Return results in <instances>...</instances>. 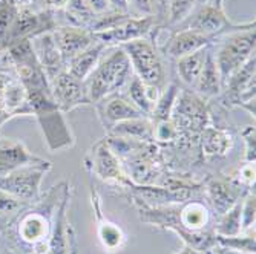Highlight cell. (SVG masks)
<instances>
[{"instance_id":"6da1fadb","label":"cell","mask_w":256,"mask_h":254,"mask_svg":"<svg viewBox=\"0 0 256 254\" xmlns=\"http://www.w3.org/2000/svg\"><path fill=\"white\" fill-rule=\"evenodd\" d=\"M68 187V181H60L37 202L25 207L2 228V244L17 254H50L54 215Z\"/></svg>"},{"instance_id":"7a4b0ae2","label":"cell","mask_w":256,"mask_h":254,"mask_svg":"<svg viewBox=\"0 0 256 254\" xmlns=\"http://www.w3.org/2000/svg\"><path fill=\"white\" fill-rule=\"evenodd\" d=\"M28 100L32 109V117H36L43 141L51 153L69 150L76 146V135L69 127L64 113L56 104L51 87H34L26 89Z\"/></svg>"},{"instance_id":"3957f363","label":"cell","mask_w":256,"mask_h":254,"mask_svg":"<svg viewBox=\"0 0 256 254\" xmlns=\"http://www.w3.org/2000/svg\"><path fill=\"white\" fill-rule=\"evenodd\" d=\"M134 71L126 52L120 46H114L108 55H103L90 75L83 81L90 104H97L110 95H117L128 87Z\"/></svg>"},{"instance_id":"277c9868","label":"cell","mask_w":256,"mask_h":254,"mask_svg":"<svg viewBox=\"0 0 256 254\" xmlns=\"http://www.w3.org/2000/svg\"><path fill=\"white\" fill-rule=\"evenodd\" d=\"M216 40H220L218 46L216 49H214L212 44V51L224 84L226 80L236 69H240L244 63H247L254 55V46H256L254 20L248 21L244 28L227 32L218 37Z\"/></svg>"},{"instance_id":"5b68a950","label":"cell","mask_w":256,"mask_h":254,"mask_svg":"<svg viewBox=\"0 0 256 254\" xmlns=\"http://www.w3.org/2000/svg\"><path fill=\"white\" fill-rule=\"evenodd\" d=\"M149 37L124 43L120 48L126 52L130 61L134 75L142 80L146 86L161 92L168 84L166 64L156 43Z\"/></svg>"},{"instance_id":"8992f818","label":"cell","mask_w":256,"mask_h":254,"mask_svg":"<svg viewBox=\"0 0 256 254\" xmlns=\"http://www.w3.org/2000/svg\"><path fill=\"white\" fill-rule=\"evenodd\" d=\"M254 94H256V57L232 74L222 84L221 103L232 109L241 107L254 120Z\"/></svg>"},{"instance_id":"52a82bcc","label":"cell","mask_w":256,"mask_h":254,"mask_svg":"<svg viewBox=\"0 0 256 254\" xmlns=\"http://www.w3.org/2000/svg\"><path fill=\"white\" fill-rule=\"evenodd\" d=\"M247 25H235L227 17L224 9V0H212V2H202L198 5L194 12L178 26V29H194L202 34L214 37L215 40L227 32L241 29Z\"/></svg>"},{"instance_id":"ba28073f","label":"cell","mask_w":256,"mask_h":254,"mask_svg":"<svg viewBox=\"0 0 256 254\" xmlns=\"http://www.w3.org/2000/svg\"><path fill=\"white\" fill-rule=\"evenodd\" d=\"M170 120L175 123L180 133L189 136L200 135L210 123L206 100L196 95L192 89L181 87Z\"/></svg>"},{"instance_id":"9c48e42d","label":"cell","mask_w":256,"mask_h":254,"mask_svg":"<svg viewBox=\"0 0 256 254\" xmlns=\"http://www.w3.org/2000/svg\"><path fill=\"white\" fill-rule=\"evenodd\" d=\"M51 169L52 163H48L43 166L18 167L6 175H0V190L11 193L26 204H34L43 195L42 182Z\"/></svg>"},{"instance_id":"30bf717a","label":"cell","mask_w":256,"mask_h":254,"mask_svg":"<svg viewBox=\"0 0 256 254\" xmlns=\"http://www.w3.org/2000/svg\"><path fill=\"white\" fill-rule=\"evenodd\" d=\"M84 169L104 182H112L123 189H130L132 181L123 169L122 159L112 152L106 138L90 147L84 158Z\"/></svg>"},{"instance_id":"8fae6325","label":"cell","mask_w":256,"mask_h":254,"mask_svg":"<svg viewBox=\"0 0 256 254\" xmlns=\"http://www.w3.org/2000/svg\"><path fill=\"white\" fill-rule=\"evenodd\" d=\"M58 26L56 12L50 9H36V8H22L17 9L16 18L10 31L6 32L8 44L20 38H32L38 34L52 32Z\"/></svg>"},{"instance_id":"7c38bea8","label":"cell","mask_w":256,"mask_h":254,"mask_svg":"<svg viewBox=\"0 0 256 254\" xmlns=\"http://www.w3.org/2000/svg\"><path fill=\"white\" fill-rule=\"evenodd\" d=\"M71 199L72 189L69 186L54 215L50 238V254H77V236L71 222H69Z\"/></svg>"},{"instance_id":"4fadbf2b","label":"cell","mask_w":256,"mask_h":254,"mask_svg":"<svg viewBox=\"0 0 256 254\" xmlns=\"http://www.w3.org/2000/svg\"><path fill=\"white\" fill-rule=\"evenodd\" d=\"M202 187L207 205L210 207L212 213L216 218L227 213L248 192L247 189L241 187L235 179H224L220 176L208 178Z\"/></svg>"},{"instance_id":"5bb4252c","label":"cell","mask_w":256,"mask_h":254,"mask_svg":"<svg viewBox=\"0 0 256 254\" xmlns=\"http://www.w3.org/2000/svg\"><path fill=\"white\" fill-rule=\"evenodd\" d=\"M156 17H129L115 28L94 34L96 38L106 48L122 46L124 43L149 37L156 29Z\"/></svg>"},{"instance_id":"9a60e30c","label":"cell","mask_w":256,"mask_h":254,"mask_svg":"<svg viewBox=\"0 0 256 254\" xmlns=\"http://www.w3.org/2000/svg\"><path fill=\"white\" fill-rule=\"evenodd\" d=\"M50 87L56 104L63 113L90 104L86 95L84 83L72 77L66 69L50 81Z\"/></svg>"},{"instance_id":"2e32d148","label":"cell","mask_w":256,"mask_h":254,"mask_svg":"<svg viewBox=\"0 0 256 254\" xmlns=\"http://www.w3.org/2000/svg\"><path fill=\"white\" fill-rule=\"evenodd\" d=\"M89 192H90V205H92V210H94V215L97 219V233H98V241H100L102 247L108 253L122 251L128 242V236L124 233V230L117 222L108 219L103 215L100 193L94 187L92 182L89 186Z\"/></svg>"},{"instance_id":"e0dca14e","label":"cell","mask_w":256,"mask_h":254,"mask_svg":"<svg viewBox=\"0 0 256 254\" xmlns=\"http://www.w3.org/2000/svg\"><path fill=\"white\" fill-rule=\"evenodd\" d=\"M215 38L194 29H178L175 31L161 48V54L170 60H178L184 55L196 52L207 46L215 44Z\"/></svg>"},{"instance_id":"ac0fdd59","label":"cell","mask_w":256,"mask_h":254,"mask_svg":"<svg viewBox=\"0 0 256 254\" xmlns=\"http://www.w3.org/2000/svg\"><path fill=\"white\" fill-rule=\"evenodd\" d=\"M52 37L62 54L64 66L69 60L74 58L77 54H80L82 51H84L90 44H94L97 41L96 35L89 29L71 26V25H58L52 31Z\"/></svg>"},{"instance_id":"d6986e66","label":"cell","mask_w":256,"mask_h":254,"mask_svg":"<svg viewBox=\"0 0 256 254\" xmlns=\"http://www.w3.org/2000/svg\"><path fill=\"white\" fill-rule=\"evenodd\" d=\"M51 161L36 156L22 141L0 136V175H6L18 167L43 166Z\"/></svg>"},{"instance_id":"ffe728a7","label":"cell","mask_w":256,"mask_h":254,"mask_svg":"<svg viewBox=\"0 0 256 254\" xmlns=\"http://www.w3.org/2000/svg\"><path fill=\"white\" fill-rule=\"evenodd\" d=\"M30 40H31L34 55H36L38 64L42 66L48 81H51L62 71H64L66 66H64L62 54H60L57 44H56L52 32L38 34V35H36V37H32Z\"/></svg>"},{"instance_id":"44dd1931","label":"cell","mask_w":256,"mask_h":254,"mask_svg":"<svg viewBox=\"0 0 256 254\" xmlns=\"http://www.w3.org/2000/svg\"><path fill=\"white\" fill-rule=\"evenodd\" d=\"M96 109L106 132L112 126L118 124L122 121L144 117V115L129 101V98L124 94H117V95H110L104 98L103 101L96 104Z\"/></svg>"},{"instance_id":"7402d4cb","label":"cell","mask_w":256,"mask_h":254,"mask_svg":"<svg viewBox=\"0 0 256 254\" xmlns=\"http://www.w3.org/2000/svg\"><path fill=\"white\" fill-rule=\"evenodd\" d=\"M212 210L204 201L200 199H188L178 204V224L172 225L169 232L175 228L189 230V232H204L210 230L212 222Z\"/></svg>"},{"instance_id":"603a6c76","label":"cell","mask_w":256,"mask_h":254,"mask_svg":"<svg viewBox=\"0 0 256 254\" xmlns=\"http://www.w3.org/2000/svg\"><path fill=\"white\" fill-rule=\"evenodd\" d=\"M192 90L206 101L221 95L222 80H221V75L218 71V66L215 63L212 46H210V51H208V54H207L206 63L202 66V71H201L195 86L192 87Z\"/></svg>"},{"instance_id":"cb8c5ba5","label":"cell","mask_w":256,"mask_h":254,"mask_svg":"<svg viewBox=\"0 0 256 254\" xmlns=\"http://www.w3.org/2000/svg\"><path fill=\"white\" fill-rule=\"evenodd\" d=\"M234 136L226 129L207 126L200 133L201 152L206 158H224L234 147Z\"/></svg>"},{"instance_id":"d4e9b609","label":"cell","mask_w":256,"mask_h":254,"mask_svg":"<svg viewBox=\"0 0 256 254\" xmlns=\"http://www.w3.org/2000/svg\"><path fill=\"white\" fill-rule=\"evenodd\" d=\"M106 49H108L106 46L97 40L94 44H90L89 48H86L84 51L77 54L74 58L69 60L66 63V71L71 74L72 77H76L77 80L84 81L90 75V72L96 69V66L98 64L100 58L104 55L103 52Z\"/></svg>"},{"instance_id":"484cf974","label":"cell","mask_w":256,"mask_h":254,"mask_svg":"<svg viewBox=\"0 0 256 254\" xmlns=\"http://www.w3.org/2000/svg\"><path fill=\"white\" fill-rule=\"evenodd\" d=\"M152 133H154V123L148 117L122 121L108 130V136L123 138V140H132L140 143L152 141Z\"/></svg>"},{"instance_id":"4316f807","label":"cell","mask_w":256,"mask_h":254,"mask_svg":"<svg viewBox=\"0 0 256 254\" xmlns=\"http://www.w3.org/2000/svg\"><path fill=\"white\" fill-rule=\"evenodd\" d=\"M208 51H210V46L175 60L176 75L182 84L188 86V89H192L195 86V83L202 71V66L206 63Z\"/></svg>"},{"instance_id":"83f0119b","label":"cell","mask_w":256,"mask_h":254,"mask_svg":"<svg viewBox=\"0 0 256 254\" xmlns=\"http://www.w3.org/2000/svg\"><path fill=\"white\" fill-rule=\"evenodd\" d=\"M126 92V97L129 98V101L142 112L144 117H150L152 113V109H154V104L160 95V90L154 89V87H149L146 86L142 80L136 78L135 75L130 78L128 87L124 89Z\"/></svg>"},{"instance_id":"f1b7e54d","label":"cell","mask_w":256,"mask_h":254,"mask_svg":"<svg viewBox=\"0 0 256 254\" xmlns=\"http://www.w3.org/2000/svg\"><path fill=\"white\" fill-rule=\"evenodd\" d=\"M180 84L175 81H170L166 84V87L160 92V95L154 104L152 113H150V121L152 123H160V121H166L170 120L172 117V110L175 106V101L180 94Z\"/></svg>"},{"instance_id":"f546056e","label":"cell","mask_w":256,"mask_h":254,"mask_svg":"<svg viewBox=\"0 0 256 254\" xmlns=\"http://www.w3.org/2000/svg\"><path fill=\"white\" fill-rule=\"evenodd\" d=\"M200 0H169L166 12H164V20L166 25L170 28H176L184 20L188 18L194 9L198 6Z\"/></svg>"},{"instance_id":"4dcf8cb0","label":"cell","mask_w":256,"mask_h":254,"mask_svg":"<svg viewBox=\"0 0 256 254\" xmlns=\"http://www.w3.org/2000/svg\"><path fill=\"white\" fill-rule=\"evenodd\" d=\"M214 232L216 236H236L242 233L241 227V201L235 204L232 209L218 218L214 225Z\"/></svg>"},{"instance_id":"1f68e13d","label":"cell","mask_w":256,"mask_h":254,"mask_svg":"<svg viewBox=\"0 0 256 254\" xmlns=\"http://www.w3.org/2000/svg\"><path fill=\"white\" fill-rule=\"evenodd\" d=\"M216 245L222 247V248H227V250H235V251L256 254L254 232L241 233V235H236V236H216Z\"/></svg>"},{"instance_id":"d6a6232c","label":"cell","mask_w":256,"mask_h":254,"mask_svg":"<svg viewBox=\"0 0 256 254\" xmlns=\"http://www.w3.org/2000/svg\"><path fill=\"white\" fill-rule=\"evenodd\" d=\"M28 205L30 204L20 201L18 198L12 196L11 193H8L5 190H0V221L6 225Z\"/></svg>"},{"instance_id":"836d02e7","label":"cell","mask_w":256,"mask_h":254,"mask_svg":"<svg viewBox=\"0 0 256 254\" xmlns=\"http://www.w3.org/2000/svg\"><path fill=\"white\" fill-rule=\"evenodd\" d=\"M254 224H256V195H254V189H252L241 199L242 233L254 232Z\"/></svg>"},{"instance_id":"e575fe53","label":"cell","mask_w":256,"mask_h":254,"mask_svg":"<svg viewBox=\"0 0 256 254\" xmlns=\"http://www.w3.org/2000/svg\"><path fill=\"white\" fill-rule=\"evenodd\" d=\"M180 136H181V133L172 120L154 123L152 141H156L161 144H172L174 141L180 140Z\"/></svg>"},{"instance_id":"d590c367","label":"cell","mask_w":256,"mask_h":254,"mask_svg":"<svg viewBox=\"0 0 256 254\" xmlns=\"http://www.w3.org/2000/svg\"><path fill=\"white\" fill-rule=\"evenodd\" d=\"M241 138L244 143V163L256 161V129L254 126H247L241 130Z\"/></svg>"},{"instance_id":"8d00e7d4","label":"cell","mask_w":256,"mask_h":254,"mask_svg":"<svg viewBox=\"0 0 256 254\" xmlns=\"http://www.w3.org/2000/svg\"><path fill=\"white\" fill-rule=\"evenodd\" d=\"M128 8L132 17H156L155 0H128Z\"/></svg>"},{"instance_id":"74e56055","label":"cell","mask_w":256,"mask_h":254,"mask_svg":"<svg viewBox=\"0 0 256 254\" xmlns=\"http://www.w3.org/2000/svg\"><path fill=\"white\" fill-rule=\"evenodd\" d=\"M235 181L241 187L252 190L254 187V163H242V166L238 169Z\"/></svg>"},{"instance_id":"f35d334b","label":"cell","mask_w":256,"mask_h":254,"mask_svg":"<svg viewBox=\"0 0 256 254\" xmlns=\"http://www.w3.org/2000/svg\"><path fill=\"white\" fill-rule=\"evenodd\" d=\"M86 3L94 15H102L108 11H112L108 0H86Z\"/></svg>"},{"instance_id":"ab89813d","label":"cell","mask_w":256,"mask_h":254,"mask_svg":"<svg viewBox=\"0 0 256 254\" xmlns=\"http://www.w3.org/2000/svg\"><path fill=\"white\" fill-rule=\"evenodd\" d=\"M109 6L112 11H117L122 14H129V8H128V0H108Z\"/></svg>"},{"instance_id":"60d3db41","label":"cell","mask_w":256,"mask_h":254,"mask_svg":"<svg viewBox=\"0 0 256 254\" xmlns=\"http://www.w3.org/2000/svg\"><path fill=\"white\" fill-rule=\"evenodd\" d=\"M168 2H169V0H155V3H156V20L158 18H164Z\"/></svg>"},{"instance_id":"b9f144b4","label":"cell","mask_w":256,"mask_h":254,"mask_svg":"<svg viewBox=\"0 0 256 254\" xmlns=\"http://www.w3.org/2000/svg\"><path fill=\"white\" fill-rule=\"evenodd\" d=\"M36 2H37V0H11V3H12L17 9H22V8H32Z\"/></svg>"},{"instance_id":"7bdbcfd3","label":"cell","mask_w":256,"mask_h":254,"mask_svg":"<svg viewBox=\"0 0 256 254\" xmlns=\"http://www.w3.org/2000/svg\"><path fill=\"white\" fill-rule=\"evenodd\" d=\"M210 251L214 254H250V253H242V251H235V250H227V248H222L218 245H215Z\"/></svg>"},{"instance_id":"ee69618b","label":"cell","mask_w":256,"mask_h":254,"mask_svg":"<svg viewBox=\"0 0 256 254\" xmlns=\"http://www.w3.org/2000/svg\"><path fill=\"white\" fill-rule=\"evenodd\" d=\"M172 254H207V253L200 251V250H195V248H192V247H189V245H184L180 251H175V253H172Z\"/></svg>"},{"instance_id":"f6af8a7d","label":"cell","mask_w":256,"mask_h":254,"mask_svg":"<svg viewBox=\"0 0 256 254\" xmlns=\"http://www.w3.org/2000/svg\"><path fill=\"white\" fill-rule=\"evenodd\" d=\"M2 254H17V253H14L12 250H10L8 247H5V245L2 244Z\"/></svg>"},{"instance_id":"bcb514c9","label":"cell","mask_w":256,"mask_h":254,"mask_svg":"<svg viewBox=\"0 0 256 254\" xmlns=\"http://www.w3.org/2000/svg\"><path fill=\"white\" fill-rule=\"evenodd\" d=\"M4 227H5V224H4L2 221H0V232H2V228H4Z\"/></svg>"},{"instance_id":"7dc6e473","label":"cell","mask_w":256,"mask_h":254,"mask_svg":"<svg viewBox=\"0 0 256 254\" xmlns=\"http://www.w3.org/2000/svg\"><path fill=\"white\" fill-rule=\"evenodd\" d=\"M0 254H2V239H0Z\"/></svg>"},{"instance_id":"c3c4849f","label":"cell","mask_w":256,"mask_h":254,"mask_svg":"<svg viewBox=\"0 0 256 254\" xmlns=\"http://www.w3.org/2000/svg\"><path fill=\"white\" fill-rule=\"evenodd\" d=\"M201 2H212V0H201Z\"/></svg>"},{"instance_id":"681fc988","label":"cell","mask_w":256,"mask_h":254,"mask_svg":"<svg viewBox=\"0 0 256 254\" xmlns=\"http://www.w3.org/2000/svg\"><path fill=\"white\" fill-rule=\"evenodd\" d=\"M207 254H214V253L212 251H207Z\"/></svg>"}]
</instances>
